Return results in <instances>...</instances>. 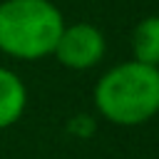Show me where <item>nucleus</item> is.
<instances>
[{
  "label": "nucleus",
  "mask_w": 159,
  "mask_h": 159,
  "mask_svg": "<svg viewBox=\"0 0 159 159\" xmlns=\"http://www.w3.org/2000/svg\"><path fill=\"white\" fill-rule=\"evenodd\" d=\"M94 107L102 119L137 127L159 114V70L127 60L107 70L94 84Z\"/></svg>",
  "instance_id": "obj_1"
},
{
  "label": "nucleus",
  "mask_w": 159,
  "mask_h": 159,
  "mask_svg": "<svg viewBox=\"0 0 159 159\" xmlns=\"http://www.w3.org/2000/svg\"><path fill=\"white\" fill-rule=\"evenodd\" d=\"M65 17L52 0H2L0 2V52L15 60L50 57Z\"/></svg>",
  "instance_id": "obj_2"
},
{
  "label": "nucleus",
  "mask_w": 159,
  "mask_h": 159,
  "mask_svg": "<svg viewBox=\"0 0 159 159\" xmlns=\"http://www.w3.org/2000/svg\"><path fill=\"white\" fill-rule=\"evenodd\" d=\"M107 52V40H104V32L92 25V22H75V25H67L62 27L60 32V40L52 50V57L67 67V70H92L102 62Z\"/></svg>",
  "instance_id": "obj_3"
},
{
  "label": "nucleus",
  "mask_w": 159,
  "mask_h": 159,
  "mask_svg": "<svg viewBox=\"0 0 159 159\" xmlns=\"http://www.w3.org/2000/svg\"><path fill=\"white\" fill-rule=\"evenodd\" d=\"M27 107V87L17 72L0 67V129L17 124Z\"/></svg>",
  "instance_id": "obj_4"
},
{
  "label": "nucleus",
  "mask_w": 159,
  "mask_h": 159,
  "mask_svg": "<svg viewBox=\"0 0 159 159\" xmlns=\"http://www.w3.org/2000/svg\"><path fill=\"white\" fill-rule=\"evenodd\" d=\"M132 60L159 70V15H149L134 27Z\"/></svg>",
  "instance_id": "obj_5"
},
{
  "label": "nucleus",
  "mask_w": 159,
  "mask_h": 159,
  "mask_svg": "<svg viewBox=\"0 0 159 159\" xmlns=\"http://www.w3.org/2000/svg\"><path fill=\"white\" fill-rule=\"evenodd\" d=\"M92 129H94V122H92V117H87V114L72 117V122H70V132H75V134H80V137H89Z\"/></svg>",
  "instance_id": "obj_6"
}]
</instances>
